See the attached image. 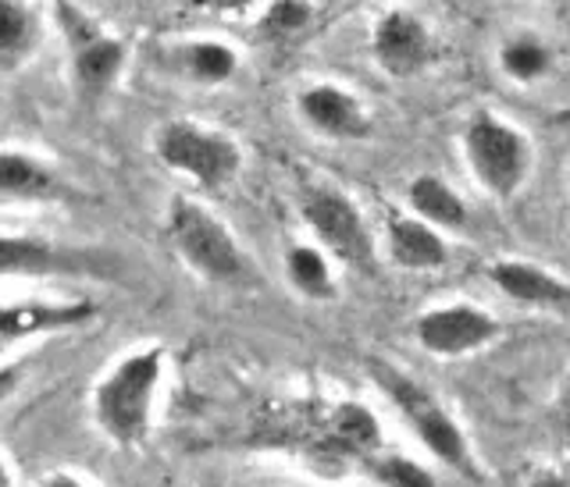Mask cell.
I'll return each mask as SVG.
<instances>
[{"mask_svg":"<svg viewBox=\"0 0 570 487\" xmlns=\"http://www.w3.org/2000/svg\"><path fill=\"white\" fill-rule=\"evenodd\" d=\"M165 239L175 257L204 281L243 285L254 278V267L225 221L189 196H171L165 210Z\"/></svg>","mask_w":570,"mask_h":487,"instance_id":"obj_2","label":"cell"},{"mask_svg":"<svg viewBox=\"0 0 570 487\" xmlns=\"http://www.w3.org/2000/svg\"><path fill=\"white\" fill-rule=\"evenodd\" d=\"M299 115L314 132L328 136V139H364L371 132L364 103L353 93H346V89L332 86V82L303 89Z\"/></svg>","mask_w":570,"mask_h":487,"instance_id":"obj_14","label":"cell"},{"mask_svg":"<svg viewBox=\"0 0 570 487\" xmlns=\"http://www.w3.org/2000/svg\"><path fill=\"white\" fill-rule=\"evenodd\" d=\"M463 153H468V165L478 175V182L499 200H510L531 171L528 139L489 111H478L471 118L468 132H463Z\"/></svg>","mask_w":570,"mask_h":487,"instance_id":"obj_7","label":"cell"},{"mask_svg":"<svg viewBox=\"0 0 570 487\" xmlns=\"http://www.w3.org/2000/svg\"><path fill=\"white\" fill-rule=\"evenodd\" d=\"M389 252H392V260L406 270H435L450 257V249H445L439 231L417 218L389 221Z\"/></svg>","mask_w":570,"mask_h":487,"instance_id":"obj_18","label":"cell"},{"mask_svg":"<svg viewBox=\"0 0 570 487\" xmlns=\"http://www.w3.org/2000/svg\"><path fill=\"white\" fill-rule=\"evenodd\" d=\"M36 487H94V484H89L86 477H79V474H71V470H53Z\"/></svg>","mask_w":570,"mask_h":487,"instance_id":"obj_25","label":"cell"},{"mask_svg":"<svg viewBox=\"0 0 570 487\" xmlns=\"http://www.w3.org/2000/svg\"><path fill=\"white\" fill-rule=\"evenodd\" d=\"M196 8H210V11H243L249 8L254 0H193Z\"/></svg>","mask_w":570,"mask_h":487,"instance_id":"obj_26","label":"cell"},{"mask_svg":"<svg viewBox=\"0 0 570 487\" xmlns=\"http://www.w3.org/2000/svg\"><path fill=\"white\" fill-rule=\"evenodd\" d=\"M18 388H22V367L18 364L0 367V406H4L8 399H14Z\"/></svg>","mask_w":570,"mask_h":487,"instance_id":"obj_24","label":"cell"},{"mask_svg":"<svg viewBox=\"0 0 570 487\" xmlns=\"http://www.w3.org/2000/svg\"><path fill=\"white\" fill-rule=\"evenodd\" d=\"M299 213L314 231V239L332 257H338L350 267H371L374 260L371 231L346 192H338L332 186H307L299 196Z\"/></svg>","mask_w":570,"mask_h":487,"instance_id":"obj_9","label":"cell"},{"mask_svg":"<svg viewBox=\"0 0 570 487\" xmlns=\"http://www.w3.org/2000/svg\"><path fill=\"white\" fill-rule=\"evenodd\" d=\"M371 377L392 399V406L403 413V420L421 438V445L428 448V453L442 463H450L460 474H474L468 441H463L456 420L432 399V395H428L417 381H410L403 370L389 367V364H371Z\"/></svg>","mask_w":570,"mask_h":487,"instance_id":"obj_6","label":"cell"},{"mask_svg":"<svg viewBox=\"0 0 570 487\" xmlns=\"http://www.w3.org/2000/svg\"><path fill=\"white\" fill-rule=\"evenodd\" d=\"M43 43V14L29 0H0V71H18Z\"/></svg>","mask_w":570,"mask_h":487,"instance_id":"obj_15","label":"cell"},{"mask_svg":"<svg viewBox=\"0 0 570 487\" xmlns=\"http://www.w3.org/2000/svg\"><path fill=\"white\" fill-rule=\"evenodd\" d=\"M307 22H311V8L303 0H275L264 14L261 32L267 40H289L299 29H307Z\"/></svg>","mask_w":570,"mask_h":487,"instance_id":"obj_23","label":"cell"},{"mask_svg":"<svg viewBox=\"0 0 570 487\" xmlns=\"http://www.w3.org/2000/svg\"><path fill=\"white\" fill-rule=\"evenodd\" d=\"M267 430L275 435V441H293L314 456H335V459H367L382 445L379 420L371 417V409L356 402L289 406L278 413Z\"/></svg>","mask_w":570,"mask_h":487,"instance_id":"obj_3","label":"cell"},{"mask_svg":"<svg viewBox=\"0 0 570 487\" xmlns=\"http://www.w3.org/2000/svg\"><path fill=\"white\" fill-rule=\"evenodd\" d=\"M285 278H289V285L303 299H314V302L335 299L332 267L325 260V252L314 246H293L285 252Z\"/></svg>","mask_w":570,"mask_h":487,"instance_id":"obj_20","label":"cell"},{"mask_svg":"<svg viewBox=\"0 0 570 487\" xmlns=\"http://www.w3.org/2000/svg\"><path fill=\"white\" fill-rule=\"evenodd\" d=\"M531 487H570V480L546 474V477H539V480H531Z\"/></svg>","mask_w":570,"mask_h":487,"instance_id":"obj_28","label":"cell"},{"mask_svg":"<svg viewBox=\"0 0 570 487\" xmlns=\"http://www.w3.org/2000/svg\"><path fill=\"white\" fill-rule=\"evenodd\" d=\"M118 257L26 231H0V278H115Z\"/></svg>","mask_w":570,"mask_h":487,"instance_id":"obj_5","label":"cell"},{"mask_svg":"<svg viewBox=\"0 0 570 487\" xmlns=\"http://www.w3.org/2000/svg\"><path fill=\"white\" fill-rule=\"evenodd\" d=\"M168 64L171 71H178V76L196 86H225L236 76L239 58H236V50L218 40H193V43L171 47Z\"/></svg>","mask_w":570,"mask_h":487,"instance_id":"obj_17","label":"cell"},{"mask_svg":"<svg viewBox=\"0 0 570 487\" xmlns=\"http://www.w3.org/2000/svg\"><path fill=\"white\" fill-rule=\"evenodd\" d=\"M503 331V324L495 317H489L481 306L471 302H453V306H435L417 320V341L421 349H428L432 356H463L474 352L481 346Z\"/></svg>","mask_w":570,"mask_h":487,"instance_id":"obj_10","label":"cell"},{"mask_svg":"<svg viewBox=\"0 0 570 487\" xmlns=\"http://www.w3.org/2000/svg\"><path fill=\"white\" fill-rule=\"evenodd\" d=\"M503 68L517 82H534L549 71V50L534 36H517L503 47Z\"/></svg>","mask_w":570,"mask_h":487,"instance_id":"obj_21","label":"cell"},{"mask_svg":"<svg viewBox=\"0 0 570 487\" xmlns=\"http://www.w3.org/2000/svg\"><path fill=\"white\" fill-rule=\"evenodd\" d=\"M97 317V306L89 299H14L0 302V352L26 338L58 335L82 328Z\"/></svg>","mask_w":570,"mask_h":487,"instance_id":"obj_11","label":"cell"},{"mask_svg":"<svg viewBox=\"0 0 570 487\" xmlns=\"http://www.w3.org/2000/svg\"><path fill=\"white\" fill-rule=\"evenodd\" d=\"M374 61H379L389 76L406 79L432 61V36H428L421 18L410 11H389L371 36Z\"/></svg>","mask_w":570,"mask_h":487,"instance_id":"obj_13","label":"cell"},{"mask_svg":"<svg viewBox=\"0 0 570 487\" xmlns=\"http://www.w3.org/2000/svg\"><path fill=\"white\" fill-rule=\"evenodd\" d=\"M165 381V349L142 346L121 356L89 391V420L115 448H142L154 435V409Z\"/></svg>","mask_w":570,"mask_h":487,"instance_id":"obj_1","label":"cell"},{"mask_svg":"<svg viewBox=\"0 0 570 487\" xmlns=\"http://www.w3.org/2000/svg\"><path fill=\"white\" fill-rule=\"evenodd\" d=\"M150 147L168 171L189 178L193 186H200L207 192L225 189L243 168V153L236 147V139L186 118L160 121Z\"/></svg>","mask_w":570,"mask_h":487,"instance_id":"obj_4","label":"cell"},{"mask_svg":"<svg viewBox=\"0 0 570 487\" xmlns=\"http://www.w3.org/2000/svg\"><path fill=\"white\" fill-rule=\"evenodd\" d=\"M18 484V474H14V466L8 456H0V487H14Z\"/></svg>","mask_w":570,"mask_h":487,"instance_id":"obj_27","label":"cell"},{"mask_svg":"<svg viewBox=\"0 0 570 487\" xmlns=\"http://www.w3.org/2000/svg\"><path fill=\"white\" fill-rule=\"evenodd\" d=\"M364 466L382 487H435V477L406 456H367Z\"/></svg>","mask_w":570,"mask_h":487,"instance_id":"obj_22","label":"cell"},{"mask_svg":"<svg viewBox=\"0 0 570 487\" xmlns=\"http://www.w3.org/2000/svg\"><path fill=\"white\" fill-rule=\"evenodd\" d=\"M406 200H410V207L417 210L421 221L435 225V228H463V225H468V207H463V200L450 186L439 182V178H432V175L414 178L410 189H406Z\"/></svg>","mask_w":570,"mask_h":487,"instance_id":"obj_19","label":"cell"},{"mask_svg":"<svg viewBox=\"0 0 570 487\" xmlns=\"http://www.w3.org/2000/svg\"><path fill=\"white\" fill-rule=\"evenodd\" d=\"M53 18H58V26L68 40L76 86L82 89V97L100 100L121 76L125 43L118 36L107 32L97 18H89L79 4H71V0H53Z\"/></svg>","mask_w":570,"mask_h":487,"instance_id":"obj_8","label":"cell"},{"mask_svg":"<svg viewBox=\"0 0 570 487\" xmlns=\"http://www.w3.org/2000/svg\"><path fill=\"white\" fill-rule=\"evenodd\" d=\"M82 192L47 160L0 150V203H76Z\"/></svg>","mask_w":570,"mask_h":487,"instance_id":"obj_12","label":"cell"},{"mask_svg":"<svg viewBox=\"0 0 570 487\" xmlns=\"http://www.w3.org/2000/svg\"><path fill=\"white\" fill-rule=\"evenodd\" d=\"M563 430H567V438H570V395H567V406H563Z\"/></svg>","mask_w":570,"mask_h":487,"instance_id":"obj_29","label":"cell"},{"mask_svg":"<svg viewBox=\"0 0 570 487\" xmlns=\"http://www.w3.org/2000/svg\"><path fill=\"white\" fill-rule=\"evenodd\" d=\"M492 285H499V292H507L517 302H531V306H560V310H570V288L546 275L542 267H531L521 260H503L492 264L489 270Z\"/></svg>","mask_w":570,"mask_h":487,"instance_id":"obj_16","label":"cell"}]
</instances>
